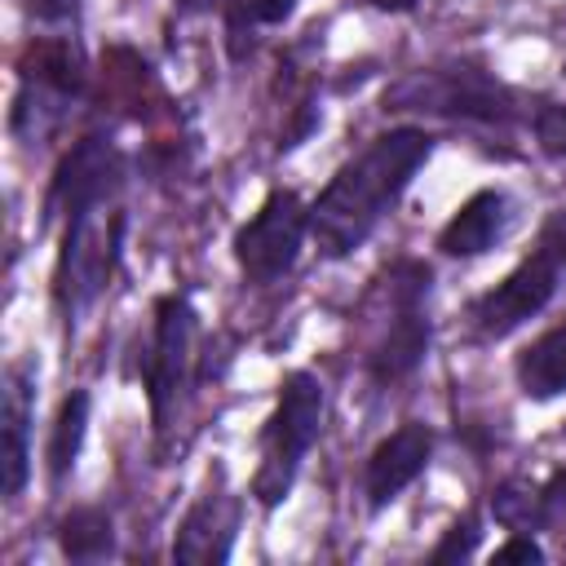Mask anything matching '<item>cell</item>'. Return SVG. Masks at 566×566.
<instances>
[{
  "label": "cell",
  "mask_w": 566,
  "mask_h": 566,
  "mask_svg": "<svg viewBox=\"0 0 566 566\" xmlns=\"http://www.w3.org/2000/svg\"><path fill=\"white\" fill-rule=\"evenodd\" d=\"M429 155L433 137L424 128H389L358 159H349L310 208V234L318 252L340 261L354 248H363Z\"/></svg>",
  "instance_id": "cell-1"
},
{
  "label": "cell",
  "mask_w": 566,
  "mask_h": 566,
  "mask_svg": "<svg viewBox=\"0 0 566 566\" xmlns=\"http://www.w3.org/2000/svg\"><path fill=\"white\" fill-rule=\"evenodd\" d=\"M318 429H323V385L310 371H292L279 389V402H274L270 420H265L261 464H256V478H252V495L265 509H274L292 491V478H296L305 451L314 447Z\"/></svg>",
  "instance_id": "cell-2"
},
{
  "label": "cell",
  "mask_w": 566,
  "mask_h": 566,
  "mask_svg": "<svg viewBox=\"0 0 566 566\" xmlns=\"http://www.w3.org/2000/svg\"><path fill=\"white\" fill-rule=\"evenodd\" d=\"M119 243H124V212L106 203L102 208H84L75 217H66V234L57 248V270H53V305L66 318V327H75V318L102 296L115 261H119Z\"/></svg>",
  "instance_id": "cell-3"
},
{
  "label": "cell",
  "mask_w": 566,
  "mask_h": 566,
  "mask_svg": "<svg viewBox=\"0 0 566 566\" xmlns=\"http://www.w3.org/2000/svg\"><path fill=\"white\" fill-rule=\"evenodd\" d=\"M385 111H424V115L473 119V124H509L513 93L473 66L416 71L385 93Z\"/></svg>",
  "instance_id": "cell-4"
},
{
  "label": "cell",
  "mask_w": 566,
  "mask_h": 566,
  "mask_svg": "<svg viewBox=\"0 0 566 566\" xmlns=\"http://www.w3.org/2000/svg\"><path fill=\"white\" fill-rule=\"evenodd\" d=\"M310 212L292 190H274L256 217L234 234V261L252 283H274L296 265L301 239H305Z\"/></svg>",
  "instance_id": "cell-5"
},
{
  "label": "cell",
  "mask_w": 566,
  "mask_h": 566,
  "mask_svg": "<svg viewBox=\"0 0 566 566\" xmlns=\"http://www.w3.org/2000/svg\"><path fill=\"white\" fill-rule=\"evenodd\" d=\"M190 345H195V310L186 296H159L155 305V349L146 358V394H150V420L155 429L168 424L186 371H190Z\"/></svg>",
  "instance_id": "cell-6"
},
{
  "label": "cell",
  "mask_w": 566,
  "mask_h": 566,
  "mask_svg": "<svg viewBox=\"0 0 566 566\" xmlns=\"http://www.w3.org/2000/svg\"><path fill=\"white\" fill-rule=\"evenodd\" d=\"M124 186V159L106 137H84L66 150V159L53 172L44 217H75L84 208H102Z\"/></svg>",
  "instance_id": "cell-7"
},
{
  "label": "cell",
  "mask_w": 566,
  "mask_h": 566,
  "mask_svg": "<svg viewBox=\"0 0 566 566\" xmlns=\"http://www.w3.org/2000/svg\"><path fill=\"white\" fill-rule=\"evenodd\" d=\"M557 274H562V270H557L544 252L526 256L500 287H491V292L473 305L478 332H482V336H509L513 327H522L531 314H539V310L548 305V296H553V287H557Z\"/></svg>",
  "instance_id": "cell-8"
},
{
  "label": "cell",
  "mask_w": 566,
  "mask_h": 566,
  "mask_svg": "<svg viewBox=\"0 0 566 566\" xmlns=\"http://www.w3.org/2000/svg\"><path fill=\"white\" fill-rule=\"evenodd\" d=\"M31 411H35V367L13 363L0 394V460H4V495H18L31 478Z\"/></svg>",
  "instance_id": "cell-9"
},
{
  "label": "cell",
  "mask_w": 566,
  "mask_h": 566,
  "mask_svg": "<svg viewBox=\"0 0 566 566\" xmlns=\"http://www.w3.org/2000/svg\"><path fill=\"white\" fill-rule=\"evenodd\" d=\"M429 451H433V433L429 424H416L407 420L402 429H394L367 460V500L371 509H385L402 486H411L424 464H429Z\"/></svg>",
  "instance_id": "cell-10"
},
{
  "label": "cell",
  "mask_w": 566,
  "mask_h": 566,
  "mask_svg": "<svg viewBox=\"0 0 566 566\" xmlns=\"http://www.w3.org/2000/svg\"><path fill=\"white\" fill-rule=\"evenodd\" d=\"M509 226H513V199H509L504 190H478V195L464 199L460 212L442 226L438 248H442L447 256H478V252L495 248Z\"/></svg>",
  "instance_id": "cell-11"
},
{
  "label": "cell",
  "mask_w": 566,
  "mask_h": 566,
  "mask_svg": "<svg viewBox=\"0 0 566 566\" xmlns=\"http://www.w3.org/2000/svg\"><path fill=\"white\" fill-rule=\"evenodd\" d=\"M230 539H234V500L226 495H203L177 539H172V562L181 566H212V562H226L230 557Z\"/></svg>",
  "instance_id": "cell-12"
},
{
  "label": "cell",
  "mask_w": 566,
  "mask_h": 566,
  "mask_svg": "<svg viewBox=\"0 0 566 566\" xmlns=\"http://www.w3.org/2000/svg\"><path fill=\"white\" fill-rule=\"evenodd\" d=\"M429 354V318L420 305H398L394 327L380 336V345L371 349L367 367L376 380H402L420 367V358Z\"/></svg>",
  "instance_id": "cell-13"
},
{
  "label": "cell",
  "mask_w": 566,
  "mask_h": 566,
  "mask_svg": "<svg viewBox=\"0 0 566 566\" xmlns=\"http://www.w3.org/2000/svg\"><path fill=\"white\" fill-rule=\"evenodd\" d=\"M517 385L526 398H557L566 394V323L544 332L517 354Z\"/></svg>",
  "instance_id": "cell-14"
},
{
  "label": "cell",
  "mask_w": 566,
  "mask_h": 566,
  "mask_svg": "<svg viewBox=\"0 0 566 566\" xmlns=\"http://www.w3.org/2000/svg\"><path fill=\"white\" fill-rule=\"evenodd\" d=\"M57 539H62V553L71 562H102V557L115 553V526H111V517L102 509H75V513H66Z\"/></svg>",
  "instance_id": "cell-15"
},
{
  "label": "cell",
  "mask_w": 566,
  "mask_h": 566,
  "mask_svg": "<svg viewBox=\"0 0 566 566\" xmlns=\"http://www.w3.org/2000/svg\"><path fill=\"white\" fill-rule=\"evenodd\" d=\"M84 429H88V394L75 389V394L62 402L57 424H53V438H49V473H53V482H62V478L75 469Z\"/></svg>",
  "instance_id": "cell-16"
},
{
  "label": "cell",
  "mask_w": 566,
  "mask_h": 566,
  "mask_svg": "<svg viewBox=\"0 0 566 566\" xmlns=\"http://www.w3.org/2000/svg\"><path fill=\"white\" fill-rule=\"evenodd\" d=\"M491 513H495L504 526H513V531H531V526H544V522H548L539 491H526L522 482H504V486L491 495Z\"/></svg>",
  "instance_id": "cell-17"
},
{
  "label": "cell",
  "mask_w": 566,
  "mask_h": 566,
  "mask_svg": "<svg viewBox=\"0 0 566 566\" xmlns=\"http://www.w3.org/2000/svg\"><path fill=\"white\" fill-rule=\"evenodd\" d=\"M535 142L544 155L566 159V106H557V102L535 106Z\"/></svg>",
  "instance_id": "cell-18"
},
{
  "label": "cell",
  "mask_w": 566,
  "mask_h": 566,
  "mask_svg": "<svg viewBox=\"0 0 566 566\" xmlns=\"http://www.w3.org/2000/svg\"><path fill=\"white\" fill-rule=\"evenodd\" d=\"M473 544H478V526H473V517H464V522H455L451 531H447V539L433 548V562H451V557H469L473 553Z\"/></svg>",
  "instance_id": "cell-19"
},
{
  "label": "cell",
  "mask_w": 566,
  "mask_h": 566,
  "mask_svg": "<svg viewBox=\"0 0 566 566\" xmlns=\"http://www.w3.org/2000/svg\"><path fill=\"white\" fill-rule=\"evenodd\" d=\"M539 252H544L557 270H566V208H557V212L544 221V230H539Z\"/></svg>",
  "instance_id": "cell-20"
},
{
  "label": "cell",
  "mask_w": 566,
  "mask_h": 566,
  "mask_svg": "<svg viewBox=\"0 0 566 566\" xmlns=\"http://www.w3.org/2000/svg\"><path fill=\"white\" fill-rule=\"evenodd\" d=\"M27 9H31L35 22H49V27H62V22L80 18V0H31Z\"/></svg>",
  "instance_id": "cell-21"
},
{
  "label": "cell",
  "mask_w": 566,
  "mask_h": 566,
  "mask_svg": "<svg viewBox=\"0 0 566 566\" xmlns=\"http://www.w3.org/2000/svg\"><path fill=\"white\" fill-rule=\"evenodd\" d=\"M539 500H544V517H548V522H566V469H557V473L544 482Z\"/></svg>",
  "instance_id": "cell-22"
},
{
  "label": "cell",
  "mask_w": 566,
  "mask_h": 566,
  "mask_svg": "<svg viewBox=\"0 0 566 566\" xmlns=\"http://www.w3.org/2000/svg\"><path fill=\"white\" fill-rule=\"evenodd\" d=\"M495 562H544V548L531 535H513L509 544L495 548Z\"/></svg>",
  "instance_id": "cell-23"
},
{
  "label": "cell",
  "mask_w": 566,
  "mask_h": 566,
  "mask_svg": "<svg viewBox=\"0 0 566 566\" xmlns=\"http://www.w3.org/2000/svg\"><path fill=\"white\" fill-rule=\"evenodd\" d=\"M243 4H248L252 22H287L296 9V0H243Z\"/></svg>",
  "instance_id": "cell-24"
},
{
  "label": "cell",
  "mask_w": 566,
  "mask_h": 566,
  "mask_svg": "<svg viewBox=\"0 0 566 566\" xmlns=\"http://www.w3.org/2000/svg\"><path fill=\"white\" fill-rule=\"evenodd\" d=\"M371 4H376V9H394V13H407L416 0H371Z\"/></svg>",
  "instance_id": "cell-25"
}]
</instances>
